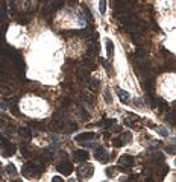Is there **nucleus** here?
Segmentation results:
<instances>
[{"label": "nucleus", "mask_w": 176, "mask_h": 182, "mask_svg": "<svg viewBox=\"0 0 176 182\" xmlns=\"http://www.w3.org/2000/svg\"><path fill=\"white\" fill-rule=\"evenodd\" d=\"M118 164L122 165V167H132L134 165V158L131 155H123L118 159Z\"/></svg>", "instance_id": "423d86ee"}, {"label": "nucleus", "mask_w": 176, "mask_h": 182, "mask_svg": "<svg viewBox=\"0 0 176 182\" xmlns=\"http://www.w3.org/2000/svg\"><path fill=\"white\" fill-rule=\"evenodd\" d=\"M99 11H100L102 14H105V11H106V0H100V2H99Z\"/></svg>", "instance_id": "dca6fc26"}, {"label": "nucleus", "mask_w": 176, "mask_h": 182, "mask_svg": "<svg viewBox=\"0 0 176 182\" xmlns=\"http://www.w3.org/2000/svg\"><path fill=\"white\" fill-rule=\"evenodd\" d=\"M105 43H106V55H108V58H113V55H114V46H113V41H111L109 38H106Z\"/></svg>", "instance_id": "6e6552de"}, {"label": "nucleus", "mask_w": 176, "mask_h": 182, "mask_svg": "<svg viewBox=\"0 0 176 182\" xmlns=\"http://www.w3.org/2000/svg\"><path fill=\"white\" fill-rule=\"evenodd\" d=\"M6 172H8L9 174H15V173H17V168H15L12 164H9L8 167H6Z\"/></svg>", "instance_id": "aec40b11"}, {"label": "nucleus", "mask_w": 176, "mask_h": 182, "mask_svg": "<svg viewBox=\"0 0 176 182\" xmlns=\"http://www.w3.org/2000/svg\"><path fill=\"white\" fill-rule=\"evenodd\" d=\"M152 159H153V161H164V155L159 153V152H155L153 156H152Z\"/></svg>", "instance_id": "a211bd4d"}, {"label": "nucleus", "mask_w": 176, "mask_h": 182, "mask_svg": "<svg viewBox=\"0 0 176 182\" xmlns=\"http://www.w3.org/2000/svg\"><path fill=\"white\" fill-rule=\"evenodd\" d=\"M5 124V119H0V126H3Z\"/></svg>", "instance_id": "bb28decb"}, {"label": "nucleus", "mask_w": 176, "mask_h": 182, "mask_svg": "<svg viewBox=\"0 0 176 182\" xmlns=\"http://www.w3.org/2000/svg\"><path fill=\"white\" fill-rule=\"evenodd\" d=\"M131 138H132V135L129 134V132H124L123 135H122V140H123L124 143H128V141H131Z\"/></svg>", "instance_id": "412c9836"}, {"label": "nucleus", "mask_w": 176, "mask_h": 182, "mask_svg": "<svg viewBox=\"0 0 176 182\" xmlns=\"http://www.w3.org/2000/svg\"><path fill=\"white\" fill-rule=\"evenodd\" d=\"M158 132L162 135V137H167V135H168V132L166 129H162V128H158Z\"/></svg>", "instance_id": "b1692460"}, {"label": "nucleus", "mask_w": 176, "mask_h": 182, "mask_svg": "<svg viewBox=\"0 0 176 182\" xmlns=\"http://www.w3.org/2000/svg\"><path fill=\"white\" fill-rule=\"evenodd\" d=\"M18 134H20V135H21V137H25V138H30V135H32V134H30V130L27 129V128H20V129H18Z\"/></svg>", "instance_id": "ddd939ff"}, {"label": "nucleus", "mask_w": 176, "mask_h": 182, "mask_svg": "<svg viewBox=\"0 0 176 182\" xmlns=\"http://www.w3.org/2000/svg\"><path fill=\"white\" fill-rule=\"evenodd\" d=\"M93 138H96V134H93V132H84V134L76 135V141H79V143H85V141Z\"/></svg>", "instance_id": "39448f33"}, {"label": "nucleus", "mask_w": 176, "mask_h": 182, "mask_svg": "<svg viewBox=\"0 0 176 182\" xmlns=\"http://www.w3.org/2000/svg\"><path fill=\"white\" fill-rule=\"evenodd\" d=\"M14 152H15V146H12V144H9V143H6L3 147L0 149V153L3 156H12Z\"/></svg>", "instance_id": "20e7f679"}, {"label": "nucleus", "mask_w": 176, "mask_h": 182, "mask_svg": "<svg viewBox=\"0 0 176 182\" xmlns=\"http://www.w3.org/2000/svg\"><path fill=\"white\" fill-rule=\"evenodd\" d=\"M79 174H80V176H84V178H88L90 174H93V167L87 165V167H85L84 170L80 168V170H79Z\"/></svg>", "instance_id": "9b49d317"}, {"label": "nucleus", "mask_w": 176, "mask_h": 182, "mask_svg": "<svg viewBox=\"0 0 176 182\" xmlns=\"http://www.w3.org/2000/svg\"><path fill=\"white\" fill-rule=\"evenodd\" d=\"M114 124H115V120H111V119L103 121V126H105V128H111V126H114Z\"/></svg>", "instance_id": "4be33fe9"}, {"label": "nucleus", "mask_w": 176, "mask_h": 182, "mask_svg": "<svg viewBox=\"0 0 176 182\" xmlns=\"http://www.w3.org/2000/svg\"><path fill=\"white\" fill-rule=\"evenodd\" d=\"M52 181H53V182H61L62 179L59 178V176H53V179H52Z\"/></svg>", "instance_id": "a878e982"}, {"label": "nucleus", "mask_w": 176, "mask_h": 182, "mask_svg": "<svg viewBox=\"0 0 176 182\" xmlns=\"http://www.w3.org/2000/svg\"><path fill=\"white\" fill-rule=\"evenodd\" d=\"M158 108H159V111H166L167 109V103L164 100H158Z\"/></svg>", "instance_id": "6ab92c4d"}, {"label": "nucleus", "mask_w": 176, "mask_h": 182, "mask_svg": "<svg viewBox=\"0 0 176 182\" xmlns=\"http://www.w3.org/2000/svg\"><path fill=\"white\" fill-rule=\"evenodd\" d=\"M118 96H120V99L123 100V102H126V100H129V94L124 91V90H118Z\"/></svg>", "instance_id": "2eb2a0df"}, {"label": "nucleus", "mask_w": 176, "mask_h": 182, "mask_svg": "<svg viewBox=\"0 0 176 182\" xmlns=\"http://www.w3.org/2000/svg\"><path fill=\"white\" fill-rule=\"evenodd\" d=\"M52 158H53V152H50V150H44V152H41V155H40V159H41L43 163H49Z\"/></svg>", "instance_id": "1a4fd4ad"}, {"label": "nucleus", "mask_w": 176, "mask_h": 182, "mask_svg": "<svg viewBox=\"0 0 176 182\" xmlns=\"http://www.w3.org/2000/svg\"><path fill=\"white\" fill-rule=\"evenodd\" d=\"M113 173H114V168H113V167H109V168H106V174H108L109 178L113 176Z\"/></svg>", "instance_id": "393cba45"}, {"label": "nucleus", "mask_w": 176, "mask_h": 182, "mask_svg": "<svg viewBox=\"0 0 176 182\" xmlns=\"http://www.w3.org/2000/svg\"><path fill=\"white\" fill-rule=\"evenodd\" d=\"M38 173H40V165L29 163V164H25V167H23V174L26 178H34Z\"/></svg>", "instance_id": "f257e3e1"}, {"label": "nucleus", "mask_w": 176, "mask_h": 182, "mask_svg": "<svg viewBox=\"0 0 176 182\" xmlns=\"http://www.w3.org/2000/svg\"><path fill=\"white\" fill-rule=\"evenodd\" d=\"M94 156H96L97 161H103V163L108 161V158H109V156H108V152H106L103 147H97L96 152H94Z\"/></svg>", "instance_id": "7ed1b4c3"}, {"label": "nucleus", "mask_w": 176, "mask_h": 182, "mask_svg": "<svg viewBox=\"0 0 176 182\" xmlns=\"http://www.w3.org/2000/svg\"><path fill=\"white\" fill-rule=\"evenodd\" d=\"M74 158H76L78 161H87L88 158H90V155H88V152H85V150H76V152H74Z\"/></svg>", "instance_id": "0eeeda50"}, {"label": "nucleus", "mask_w": 176, "mask_h": 182, "mask_svg": "<svg viewBox=\"0 0 176 182\" xmlns=\"http://www.w3.org/2000/svg\"><path fill=\"white\" fill-rule=\"evenodd\" d=\"M21 152H23V156H26V158H29V156L34 155V153L30 152V149L27 147L26 144H23V146H21Z\"/></svg>", "instance_id": "4468645a"}, {"label": "nucleus", "mask_w": 176, "mask_h": 182, "mask_svg": "<svg viewBox=\"0 0 176 182\" xmlns=\"http://www.w3.org/2000/svg\"><path fill=\"white\" fill-rule=\"evenodd\" d=\"M105 99H106V102H108V103H111V102H113V99H111V93H109V90H106V91H105Z\"/></svg>", "instance_id": "5701e85b"}, {"label": "nucleus", "mask_w": 176, "mask_h": 182, "mask_svg": "<svg viewBox=\"0 0 176 182\" xmlns=\"http://www.w3.org/2000/svg\"><path fill=\"white\" fill-rule=\"evenodd\" d=\"M64 128V123L61 120H58V119H55V120L50 123V129L52 130H61Z\"/></svg>", "instance_id": "9d476101"}, {"label": "nucleus", "mask_w": 176, "mask_h": 182, "mask_svg": "<svg viewBox=\"0 0 176 182\" xmlns=\"http://www.w3.org/2000/svg\"><path fill=\"white\" fill-rule=\"evenodd\" d=\"M113 144H114V147H122L124 144V141L122 138H114L113 140Z\"/></svg>", "instance_id": "f3484780"}, {"label": "nucleus", "mask_w": 176, "mask_h": 182, "mask_svg": "<svg viewBox=\"0 0 176 182\" xmlns=\"http://www.w3.org/2000/svg\"><path fill=\"white\" fill-rule=\"evenodd\" d=\"M99 85H100L99 79H96V78H91V79H90V88H91L93 91H97V88H99Z\"/></svg>", "instance_id": "f8f14e48"}, {"label": "nucleus", "mask_w": 176, "mask_h": 182, "mask_svg": "<svg viewBox=\"0 0 176 182\" xmlns=\"http://www.w3.org/2000/svg\"><path fill=\"white\" fill-rule=\"evenodd\" d=\"M58 170L61 172L62 174H70L73 172V164L69 163V161H61L58 164Z\"/></svg>", "instance_id": "f03ea898"}]
</instances>
